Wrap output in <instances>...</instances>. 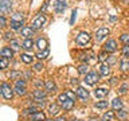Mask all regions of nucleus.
<instances>
[{
    "label": "nucleus",
    "instance_id": "nucleus-11",
    "mask_svg": "<svg viewBox=\"0 0 129 121\" xmlns=\"http://www.w3.org/2000/svg\"><path fill=\"white\" fill-rule=\"evenodd\" d=\"M75 94H77V97H78V98H81V100H87V98H89V92H87L85 87H82V86H78V87H77Z\"/></svg>",
    "mask_w": 129,
    "mask_h": 121
},
{
    "label": "nucleus",
    "instance_id": "nucleus-42",
    "mask_svg": "<svg viewBox=\"0 0 129 121\" xmlns=\"http://www.w3.org/2000/svg\"><path fill=\"white\" fill-rule=\"evenodd\" d=\"M75 15H77V10L73 11V14H71V19H70V24L74 23V20H75Z\"/></svg>",
    "mask_w": 129,
    "mask_h": 121
},
{
    "label": "nucleus",
    "instance_id": "nucleus-32",
    "mask_svg": "<svg viewBox=\"0 0 129 121\" xmlns=\"http://www.w3.org/2000/svg\"><path fill=\"white\" fill-rule=\"evenodd\" d=\"M120 40L124 44H128V46H129V34H122L120 36Z\"/></svg>",
    "mask_w": 129,
    "mask_h": 121
},
{
    "label": "nucleus",
    "instance_id": "nucleus-27",
    "mask_svg": "<svg viewBox=\"0 0 129 121\" xmlns=\"http://www.w3.org/2000/svg\"><path fill=\"white\" fill-rule=\"evenodd\" d=\"M10 46H11V48H12L14 51H19V50H20V44H19L18 40H14V39H12L11 43H10Z\"/></svg>",
    "mask_w": 129,
    "mask_h": 121
},
{
    "label": "nucleus",
    "instance_id": "nucleus-39",
    "mask_svg": "<svg viewBox=\"0 0 129 121\" xmlns=\"http://www.w3.org/2000/svg\"><path fill=\"white\" fill-rule=\"evenodd\" d=\"M126 89H128V85H126V83H124L122 86L120 87V90H118V93H120V94H124V93H126Z\"/></svg>",
    "mask_w": 129,
    "mask_h": 121
},
{
    "label": "nucleus",
    "instance_id": "nucleus-15",
    "mask_svg": "<svg viewBox=\"0 0 129 121\" xmlns=\"http://www.w3.org/2000/svg\"><path fill=\"white\" fill-rule=\"evenodd\" d=\"M0 54H2V56H4V58H12V55H14V50H12L11 47H3Z\"/></svg>",
    "mask_w": 129,
    "mask_h": 121
},
{
    "label": "nucleus",
    "instance_id": "nucleus-3",
    "mask_svg": "<svg viewBox=\"0 0 129 121\" xmlns=\"http://www.w3.org/2000/svg\"><path fill=\"white\" fill-rule=\"evenodd\" d=\"M2 96L6 100H12V97H14V90H12V87L6 82L2 83Z\"/></svg>",
    "mask_w": 129,
    "mask_h": 121
},
{
    "label": "nucleus",
    "instance_id": "nucleus-2",
    "mask_svg": "<svg viewBox=\"0 0 129 121\" xmlns=\"http://www.w3.org/2000/svg\"><path fill=\"white\" fill-rule=\"evenodd\" d=\"M98 79H100V78H98V74H97V73H94V71L87 73V74L85 75V78H83L85 83L89 85V86H93V85H95Z\"/></svg>",
    "mask_w": 129,
    "mask_h": 121
},
{
    "label": "nucleus",
    "instance_id": "nucleus-21",
    "mask_svg": "<svg viewBox=\"0 0 129 121\" xmlns=\"http://www.w3.org/2000/svg\"><path fill=\"white\" fill-rule=\"evenodd\" d=\"M24 24V20H11V27L14 28V30H19V28H22Z\"/></svg>",
    "mask_w": 129,
    "mask_h": 121
},
{
    "label": "nucleus",
    "instance_id": "nucleus-34",
    "mask_svg": "<svg viewBox=\"0 0 129 121\" xmlns=\"http://www.w3.org/2000/svg\"><path fill=\"white\" fill-rule=\"evenodd\" d=\"M121 70L122 71L129 70V60H121Z\"/></svg>",
    "mask_w": 129,
    "mask_h": 121
},
{
    "label": "nucleus",
    "instance_id": "nucleus-26",
    "mask_svg": "<svg viewBox=\"0 0 129 121\" xmlns=\"http://www.w3.org/2000/svg\"><path fill=\"white\" fill-rule=\"evenodd\" d=\"M87 70H89L87 63H83V65H81V66L78 67V73H79V74H85V75H86L87 74Z\"/></svg>",
    "mask_w": 129,
    "mask_h": 121
},
{
    "label": "nucleus",
    "instance_id": "nucleus-37",
    "mask_svg": "<svg viewBox=\"0 0 129 121\" xmlns=\"http://www.w3.org/2000/svg\"><path fill=\"white\" fill-rule=\"evenodd\" d=\"M11 20H23V15L20 14V12H16V14L12 16V19Z\"/></svg>",
    "mask_w": 129,
    "mask_h": 121
},
{
    "label": "nucleus",
    "instance_id": "nucleus-49",
    "mask_svg": "<svg viewBox=\"0 0 129 121\" xmlns=\"http://www.w3.org/2000/svg\"><path fill=\"white\" fill-rule=\"evenodd\" d=\"M71 121H81V120H75V118H74V120H71Z\"/></svg>",
    "mask_w": 129,
    "mask_h": 121
},
{
    "label": "nucleus",
    "instance_id": "nucleus-23",
    "mask_svg": "<svg viewBox=\"0 0 129 121\" xmlns=\"http://www.w3.org/2000/svg\"><path fill=\"white\" fill-rule=\"evenodd\" d=\"M32 46H34V40L32 39H26L22 44V47L24 48V50H31Z\"/></svg>",
    "mask_w": 129,
    "mask_h": 121
},
{
    "label": "nucleus",
    "instance_id": "nucleus-35",
    "mask_svg": "<svg viewBox=\"0 0 129 121\" xmlns=\"http://www.w3.org/2000/svg\"><path fill=\"white\" fill-rule=\"evenodd\" d=\"M108 58H109V56H108V52H106V51L101 52V54L98 55V60H100V62H105Z\"/></svg>",
    "mask_w": 129,
    "mask_h": 121
},
{
    "label": "nucleus",
    "instance_id": "nucleus-9",
    "mask_svg": "<svg viewBox=\"0 0 129 121\" xmlns=\"http://www.w3.org/2000/svg\"><path fill=\"white\" fill-rule=\"evenodd\" d=\"M11 8H12L11 0H0V10H2V14L11 12Z\"/></svg>",
    "mask_w": 129,
    "mask_h": 121
},
{
    "label": "nucleus",
    "instance_id": "nucleus-29",
    "mask_svg": "<svg viewBox=\"0 0 129 121\" xmlns=\"http://www.w3.org/2000/svg\"><path fill=\"white\" fill-rule=\"evenodd\" d=\"M48 56V48L47 50H43V51H40L36 54V58H39V59H44V58H47Z\"/></svg>",
    "mask_w": 129,
    "mask_h": 121
},
{
    "label": "nucleus",
    "instance_id": "nucleus-4",
    "mask_svg": "<svg viewBox=\"0 0 129 121\" xmlns=\"http://www.w3.org/2000/svg\"><path fill=\"white\" fill-rule=\"evenodd\" d=\"M44 24H46V16H43V15H39V16H36V18L34 19V22H32V28L34 30H39V28H42Z\"/></svg>",
    "mask_w": 129,
    "mask_h": 121
},
{
    "label": "nucleus",
    "instance_id": "nucleus-16",
    "mask_svg": "<svg viewBox=\"0 0 129 121\" xmlns=\"http://www.w3.org/2000/svg\"><path fill=\"white\" fill-rule=\"evenodd\" d=\"M59 105L58 104H50L48 105V113H50L51 116H55V114H58L59 113Z\"/></svg>",
    "mask_w": 129,
    "mask_h": 121
},
{
    "label": "nucleus",
    "instance_id": "nucleus-10",
    "mask_svg": "<svg viewBox=\"0 0 129 121\" xmlns=\"http://www.w3.org/2000/svg\"><path fill=\"white\" fill-rule=\"evenodd\" d=\"M94 94H95L97 98L102 100V98H105V97L109 94V89L108 87H97L94 90Z\"/></svg>",
    "mask_w": 129,
    "mask_h": 121
},
{
    "label": "nucleus",
    "instance_id": "nucleus-33",
    "mask_svg": "<svg viewBox=\"0 0 129 121\" xmlns=\"http://www.w3.org/2000/svg\"><path fill=\"white\" fill-rule=\"evenodd\" d=\"M8 66V58H4V56H0V67L6 69Z\"/></svg>",
    "mask_w": 129,
    "mask_h": 121
},
{
    "label": "nucleus",
    "instance_id": "nucleus-20",
    "mask_svg": "<svg viewBox=\"0 0 129 121\" xmlns=\"http://www.w3.org/2000/svg\"><path fill=\"white\" fill-rule=\"evenodd\" d=\"M60 106H62L63 110H71L73 106H74V100H70V98H69L66 102H64L63 105H60Z\"/></svg>",
    "mask_w": 129,
    "mask_h": 121
},
{
    "label": "nucleus",
    "instance_id": "nucleus-5",
    "mask_svg": "<svg viewBox=\"0 0 129 121\" xmlns=\"http://www.w3.org/2000/svg\"><path fill=\"white\" fill-rule=\"evenodd\" d=\"M15 92L18 93L19 96H24V94H26V81H23V79H18V81H16Z\"/></svg>",
    "mask_w": 129,
    "mask_h": 121
},
{
    "label": "nucleus",
    "instance_id": "nucleus-45",
    "mask_svg": "<svg viewBox=\"0 0 129 121\" xmlns=\"http://www.w3.org/2000/svg\"><path fill=\"white\" fill-rule=\"evenodd\" d=\"M126 116V112H120L118 110V117H125Z\"/></svg>",
    "mask_w": 129,
    "mask_h": 121
},
{
    "label": "nucleus",
    "instance_id": "nucleus-47",
    "mask_svg": "<svg viewBox=\"0 0 129 121\" xmlns=\"http://www.w3.org/2000/svg\"><path fill=\"white\" fill-rule=\"evenodd\" d=\"M89 121H98V120H97V118H95V117H91V118H90V120H89Z\"/></svg>",
    "mask_w": 129,
    "mask_h": 121
},
{
    "label": "nucleus",
    "instance_id": "nucleus-14",
    "mask_svg": "<svg viewBox=\"0 0 129 121\" xmlns=\"http://www.w3.org/2000/svg\"><path fill=\"white\" fill-rule=\"evenodd\" d=\"M22 35L26 39H31V36L34 35V28L32 27H23L22 28Z\"/></svg>",
    "mask_w": 129,
    "mask_h": 121
},
{
    "label": "nucleus",
    "instance_id": "nucleus-22",
    "mask_svg": "<svg viewBox=\"0 0 129 121\" xmlns=\"http://www.w3.org/2000/svg\"><path fill=\"white\" fill-rule=\"evenodd\" d=\"M44 86H46V89H47V92H55L56 90V85L54 83V81H47L46 83H44Z\"/></svg>",
    "mask_w": 129,
    "mask_h": 121
},
{
    "label": "nucleus",
    "instance_id": "nucleus-48",
    "mask_svg": "<svg viewBox=\"0 0 129 121\" xmlns=\"http://www.w3.org/2000/svg\"><path fill=\"white\" fill-rule=\"evenodd\" d=\"M46 121H56V120H52V118H48V120H46Z\"/></svg>",
    "mask_w": 129,
    "mask_h": 121
},
{
    "label": "nucleus",
    "instance_id": "nucleus-31",
    "mask_svg": "<svg viewBox=\"0 0 129 121\" xmlns=\"http://www.w3.org/2000/svg\"><path fill=\"white\" fill-rule=\"evenodd\" d=\"M10 77H11V78H14V79H18V78H22L23 74L20 71H11L10 73Z\"/></svg>",
    "mask_w": 129,
    "mask_h": 121
},
{
    "label": "nucleus",
    "instance_id": "nucleus-43",
    "mask_svg": "<svg viewBox=\"0 0 129 121\" xmlns=\"http://www.w3.org/2000/svg\"><path fill=\"white\" fill-rule=\"evenodd\" d=\"M0 23H2V26H6V18H4V15H2V18H0Z\"/></svg>",
    "mask_w": 129,
    "mask_h": 121
},
{
    "label": "nucleus",
    "instance_id": "nucleus-40",
    "mask_svg": "<svg viewBox=\"0 0 129 121\" xmlns=\"http://www.w3.org/2000/svg\"><path fill=\"white\" fill-rule=\"evenodd\" d=\"M34 69H35L36 71H40V70L43 69V65H42V63H35V65H34Z\"/></svg>",
    "mask_w": 129,
    "mask_h": 121
},
{
    "label": "nucleus",
    "instance_id": "nucleus-8",
    "mask_svg": "<svg viewBox=\"0 0 129 121\" xmlns=\"http://www.w3.org/2000/svg\"><path fill=\"white\" fill-rule=\"evenodd\" d=\"M32 96H34V98L36 102H43L44 97H46V92L42 90V89H36V90H34V93H32Z\"/></svg>",
    "mask_w": 129,
    "mask_h": 121
},
{
    "label": "nucleus",
    "instance_id": "nucleus-46",
    "mask_svg": "<svg viewBox=\"0 0 129 121\" xmlns=\"http://www.w3.org/2000/svg\"><path fill=\"white\" fill-rule=\"evenodd\" d=\"M56 121H67L64 117H59V118H56Z\"/></svg>",
    "mask_w": 129,
    "mask_h": 121
},
{
    "label": "nucleus",
    "instance_id": "nucleus-17",
    "mask_svg": "<svg viewBox=\"0 0 129 121\" xmlns=\"http://www.w3.org/2000/svg\"><path fill=\"white\" fill-rule=\"evenodd\" d=\"M100 70H101V74H102L104 77H108L109 74H110V66H109L108 63H102V65H101Z\"/></svg>",
    "mask_w": 129,
    "mask_h": 121
},
{
    "label": "nucleus",
    "instance_id": "nucleus-12",
    "mask_svg": "<svg viewBox=\"0 0 129 121\" xmlns=\"http://www.w3.org/2000/svg\"><path fill=\"white\" fill-rule=\"evenodd\" d=\"M108 35H109V30H108V28H100V30L95 32V40H97V42H100V40H102L104 38H106Z\"/></svg>",
    "mask_w": 129,
    "mask_h": 121
},
{
    "label": "nucleus",
    "instance_id": "nucleus-24",
    "mask_svg": "<svg viewBox=\"0 0 129 121\" xmlns=\"http://www.w3.org/2000/svg\"><path fill=\"white\" fill-rule=\"evenodd\" d=\"M113 118H114V113H113L112 110L106 112V113L102 116V121H112Z\"/></svg>",
    "mask_w": 129,
    "mask_h": 121
},
{
    "label": "nucleus",
    "instance_id": "nucleus-44",
    "mask_svg": "<svg viewBox=\"0 0 129 121\" xmlns=\"http://www.w3.org/2000/svg\"><path fill=\"white\" fill-rule=\"evenodd\" d=\"M46 8H47V2H44V4L42 6V8H40V12H44V11H46Z\"/></svg>",
    "mask_w": 129,
    "mask_h": 121
},
{
    "label": "nucleus",
    "instance_id": "nucleus-28",
    "mask_svg": "<svg viewBox=\"0 0 129 121\" xmlns=\"http://www.w3.org/2000/svg\"><path fill=\"white\" fill-rule=\"evenodd\" d=\"M67 100H69V97L66 96V93H63V94H59V97H58V104H59V105H63Z\"/></svg>",
    "mask_w": 129,
    "mask_h": 121
},
{
    "label": "nucleus",
    "instance_id": "nucleus-25",
    "mask_svg": "<svg viewBox=\"0 0 129 121\" xmlns=\"http://www.w3.org/2000/svg\"><path fill=\"white\" fill-rule=\"evenodd\" d=\"M109 106V104H108V101H98V102H95V108L97 109H106Z\"/></svg>",
    "mask_w": 129,
    "mask_h": 121
},
{
    "label": "nucleus",
    "instance_id": "nucleus-19",
    "mask_svg": "<svg viewBox=\"0 0 129 121\" xmlns=\"http://www.w3.org/2000/svg\"><path fill=\"white\" fill-rule=\"evenodd\" d=\"M112 106H113L114 110H121V109H122V101H121L120 98H114L113 102H112Z\"/></svg>",
    "mask_w": 129,
    "mask_h": 121
},
{
    "label": "nucleus",
    "instance_id": "nucleus-38",
    "mask_svg": "<svg viewBox=\"0 0 129 121\" xmlns=\"http://www.w3.org/2000/svg\"><path fill=\"white\" fill-rule=\"evenodd\" d=\"M66 96H67L70 100H75V97H77V94H75L74 92H71V90H67V92H66Z\"/></svg>",
    "mask_w": 129,
    "mask_h": 121
},
{
    "label": "nucleus",
    "instance_id": "nucleus-13",
    "mask_svg": "<svg viewBox=\"0 0 129 121\" xmlns=\"http://www.w3.org/2000/svg\"><path fill=\"white\" fill-rule=\"evenodd\" d=\"M30 118H31V121H46V120H47V118H46V114H44L43 112H36V113H34V114L30 116Z\"/></svg>",
    "mask_w": 129,
    "mask_h": 121
},
{
    "label": "nucleus",
    "instance_id": "nucleus-18",
    "mask_svg": "<svg viewBox=\"0 0 129 121\" xmlns=\"http://www.w3.org/2000/svg\"><path fill=\"white\" fill-rule=\"evenodd\" d=\"M36 46H38L39 50H47V40L43 38H39L36 40Z\"/></svg>",
    "mask_w": 129,
    "mask_h": 121
},
{
    "label": "nucleus",
    "instance_id": "nucleus-36",
    "mask_svg": "<svg viewBox=\"0 0 129 121\" xmlns=\"http://www.w3.org/2000/svg\"><path fill=\"white\" fill-rule=\"evenodd\" d=\"M122 55L125 56V58H129V46L128 44H125V46L122 47Z\"/></svg>",
    "mask_w": 129,
    "mask_h": 121
},
{
    "label": "nucleus",
    "instance_id": "nucleus-1",
    "mask_svg": "<svg viewBox=\"0 0 129 121\" xmlns=\"http://www.w3.org/2000/svg\"><path fill=\"white\" fill-rule=\"evenodd\" d=\"M89 42H90V34L86 32V31L79 32V34L77 35V38H75V43L78 44V46H86Z\"/></svg>",
    "mask_w": 129,
    "mask_h": 121
},
{
    "label": "nucleus",
    "instance_id": "nucleus-30",
    "mask_svg": "<svg viewBox=\"0 0 129 121\" xmlns=\"http://www.w3.org/2000/svg\"><path fill=\"white\" fill-rule=\"evenodd\" d=\"M22 60L24 63H32V56L28 54H22Z\"/></svg>",
    "mask_w": 129,
    "mask_h": 121
},
{
    "label": "nucleus",
    "instance_id": "nucleus-6",
    "mask_svg": "<svg viewBox=\"0 0 129 121\" xmlns=\"http://www.w3.org/2000/svg\"><path fill=\"white\" fill-rule=\"evenodd\" d=\"M116 50H117V43H116L114 39H110V40H108V42L105 43L104 51H106L108 54H110V52H114Z\"/></svg>",
    "mask_w": 129,
    "mask_h": 121
},
{
    "label": "nucleus",
    "instance_id": "nucleus-41",
    "mask_svg": "<svg viewBox=\"0 0 129 121\" xmlns=\"http://www.w3.org/2000/svg\"><path fill=\"white\" fill-rule=\"evenodd\" d=\"M12 35H14V34H12V32H6V34H4V39H7V40H12Z\"/></svg>",
    "mask_w": 129,
    "mask_h": 121
},
{
    "label": "nucleus",
    "instance_id": "nucleus-7",
    "mask_svg": "<svg viewBox=\"0 0 129 121\" xmlns=\"http://www.w3.org/2000/svg\"><path fill=\"white\" fill-rule=\"evenodd\" d=\"M67 4H66V0H56L55 4H54V10L56 14H62V12L66 10Z\"/></svg>",
    "mask_w": 129,
    "mask_h": 121
}]
</instances>
